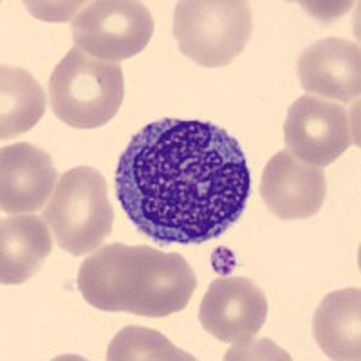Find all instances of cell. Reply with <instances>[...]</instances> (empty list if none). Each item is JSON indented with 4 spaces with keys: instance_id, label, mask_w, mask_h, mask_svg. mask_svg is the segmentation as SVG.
Wrapping results in <instances>:
<instances>
[{
    "instance_id": "6da1fadb",
    "label": "cell",
    "mask_w": 361,
    "mask_h": 361,
    "mask_svg": "<svg viewBox=\"0 0 361 361\" xmlns=\"http://www.w3.org/2000/svg\"><path fill=\"white\" fill-rule=\"evenodd\" d=\"M251 173L243 147L208 121L164 118L127 145L116 195L135 230L157 244L221 237L246 209Z\"/></svg>"
},
{
    "instance_id": "7a4b0ae2",
    "label": "cell",
    "mask_w": 361,
    "mask_h": 361,
    "mask_svg": "<svg viewBox=\"0 0 361 361\" xmlns=\"http://www.w3.org/2000/svg\"><path fill=\"white\" fill-rule=\"evenodd\" d=\"M197 276L179 253L148 246L109 244L87 257L78 289L92 307L163 318L188 305Z\"/></svg>"
},
{
    "instance_id": "3957f363",
    "label": "cell",
    "mask_w": 361,
    "mask_h": 361,
    "mask_svg": "<svg viewBox=\"0 0 361 361\" xmlns=\"http://www.w3.org/2000/svg\"><path fill=\"white\" fill-rule=\"evenodd\" d=\"M125 98L121 67L89 56L74 45L49 80L51 111L73 128H99L118 114Z\"/></svg>"
},
{
    "instance_id": "277c9868",
    "label": "cell",
    "mask_w": 361,
    "mask_h": 361,
    "mask_svg": "<svg viewBox=\"0 0 361 361\" xmlns=\"http://www.w3.org/2000/svg\"><path fill=\"white\" fill-rule=\"evenodd\" d=\"M44 221L63 251L73 257L94 253L114 222L105 177L92 166L67 170L45 206Z\"/></svg>"
},
{
    "instance_id": "5b68a950",
    "label": "cell",
    "mask_w": 361,
    "mask_h": 361,
    "mask_svg": "<svg viewBox=\"0 0 361 361\" xmlns=\"http://www.w3.org/2000/svg\"><path fill=\"white\" fill-rule=\"evenodd\" d=\"M253 18L243 0H183L173 13L179 51L206 69L230 66L243 53Z\"/></svg>"
},
{
    "instance_id": "8992f818",
    "label": "cell",
    "mask_w": 361,
    "mask_h": 361,
    "mask_svg": "<svg viewBox=\"0 0 361 361\" xmlns=\"http://www.w3.org/2000/svg\"><path fill=\"white\" fill-rule=\"evenodd\" d=\"M78 49L102 62H121L145 49L154 35V18L134 0L90 2L71 24Z\"/></svg>"
},
{
    "instance_id": "52a82bcc",
    "label": "cell",
    "mask_w": 361,
    "mask_h": 361,
    "mask_svg": "<svg viewBox=\"0 0 361 361\" xmlns=\"http://www.w3.org/2000/svg\"><path fill=\"white\" fill-rule=\"evenodd\" d=\"M289 154L312 166L334 163L353 143L349 114L340 103L302 96L291 103L283 125Z\"/></svg>"
},
{
    "instance_id": "ba28073f",
    "label": "cell",
    "mask_w": 361,
    "mask_h": 361,
    "mask_svg": "<svg viewBox=\"0 0 361 361\" xmlns=\"http://www.w3.org/2000/svg\"><path fill=\"white\" fill-rule=\"evenodd\" d=\"M267 318V298L257 283L244 276H222L209 283L199 307L206 333L224 343L253 340Z\"/></svg>"
},
{
    "instance_id": "9c48e42d",
    "label": "cell",
    "mask_w": 361,
    "mask_h": 361,
    "mask_svg": "<svg viewBox=\"0 0 361 361\" xmlns=\"http://www.w3.org/2000/svg\"><path fill=\"white\" fill-rule=\"evenodd\" d=\"M327 195L324 170L300 161L289 152L271 157L262 172L260 197L271 214L283 221L311 219Z\"/></svg>"
},
{
    "instance_id": "30bf717a",
    "label": "cell",
    "mask_w": 361,
    "mask_h": 361,
    "mask_svg": "<svg viewBox=\"0 0 361 361\" xmlns=\"http://www.w3.org/2000/svg\"><path fill=\"white\" fill-rule=\"evenodd\" d=\"M58 173L53 159L31 143H15L0 150V209L9 215L44 208L53 195Z\"/></svg>"
},
{
    "instance_id": "8fae6325",
    "label": "cell",
    "mask_w": 361,
    "mask_h": 361,
    "mask_svg": "<svg viewBox=\"0 0 361 361\" xmlns=\"http://www.w3.org/2000/svg\"><path fill=\"white\" fill-rule=\"evenodd\" d=\"M298 78L304 90L324 99L350 103L361 90L360 45L343 38H325L300 54Z\"/></svg>"
},
{
    "instance_id": "7c38bea8",
    "label": "cell",
    "mask_w": 361,
    "mask_h": 361,
    "mask_svg": "<svg viewBox=\"0 0 361 361\" xmlns=\"http://www.w3.org/2000/svg\"><path fill=\"white\" fill-rule=\"evenodd\" d=\"M53 240L37 215H15L0 222V282L20 286L42 269Z\"/></svg>"
},
{
    "instance_id": "4fadbf2b",
    "label": "cell",
    "mask_w": 361,
    "mask_h": 361,
    "mask_svg": "<svg viewBox=\"0 0 361 361\" xmlns=\"http://www.w3.org/2000/svg\"><path fill=\"white\" fill-rule=\"evenodd\" d=\"M312 334L325 356L338 361L361 357V291L347 288L325 296L312 316Z\"/></svg>"
},
{
    "instance_id": "5bb4252c",
    "label": "cell",
    "mask_w": 361,
    "mask_h": 361,
    "mask_svg": "<svg viewBox=\"0 0 361 361\" xmlns=\"http://www.w3.org/2000/svg\"><path fill=\"white\" fill-rule=\"evenodd\" d=\"M45 92L33 74L18 67L0 69V140L31 130L45 112Z\"/></svg>"
},
{
    "instance_id": "9a60e30c",
    "label": "cell",
    "mask_w": 361,
    "mask_h": 361,
    "mask_svg": "<svg viewBox=\"0 0 361 361\" xmlns=\"http://www.w3.org/2000/svg\"><path fill=\"white\" fill-rule=\"evenodd\" d=\"M109 361H192L185 350L177 349L176 345L157 331L145 327L121 329L111 341L107 350Z\"/></svg>"
}]
</instances>
